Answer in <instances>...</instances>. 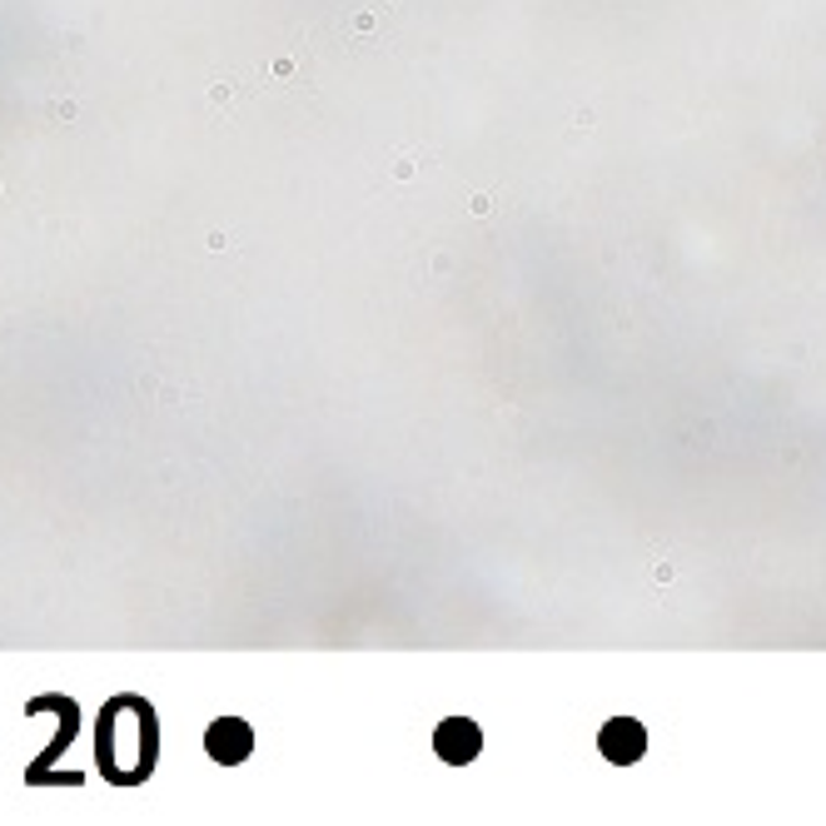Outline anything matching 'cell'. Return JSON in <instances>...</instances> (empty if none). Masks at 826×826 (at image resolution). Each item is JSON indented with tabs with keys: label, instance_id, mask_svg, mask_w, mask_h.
Wrapping results in <instances>:
<instances>
[{
	"label": "cell",
	"instance_id": "cell-1",
	"mask_svg": "<svg viewBox=\"0 0 826 826\" xmlns=\"http://www.w3.org/2000/svg\"><path fill=\"white\" fill-rule=\"evenodd\" d=\"M95 757L105 782L115 787H140L155 772V757H160V722L155 708L140 698H115L105 702L95 727Z\"/></svg>",
	"mask_w": 826,
	"mask_h": 826
},
{
	"label": "cell",
	"instance_id": "cell-2",
	"mask_svg": "<svg viewBox=\"0 0 826 826\" xmlns=\"http://www.w3.org/2000/svg\"><path fill=\"white\" fill-rule=\"evenodd\" d=\"M204 751H210V762H219V767L249 762V751H254V727L239 722V717L210 722V732H204Z\"/></svg>",
	"mask_w": 826,
	"mask_h": 826
},
{
	"label": "cell",
	"instance_id": "cell-3",
	"mask_svg": "<svg viewBox=\"0 0 826 826\" xmlns=\"http://www.w3.org/2000/svg\"><path fill=\"white\" fill-rule=\"evenodd\" d=\"M76 732H80V708L70 698H60V722H55V737H50V747L41 751V762L25 772V782H35V787H55V782H60L55 762H60V751L76 742Z\"/></svg>",
	"mask_w": 826,
	"mask_h": 826
},
{
	"label": "cell",
	"instance_id": "cell-4",
	"mask_svg": "<svg viewBox=\"0 0 826 826\" xmlns=\"http://www.w3.org/2000/svg\"><path fill=\"white\" fill-rule=\"evenodd\" d=\"M433 751H439L443 762H453V767L478 762V751H484V732H478V722H468V717H449V722H439V732H433Z\"/></svg>",
	"mask_w": 826,
	"mask_h": 826
},
{
	"label": "cell",
	"instance_id": "cell-5",
	"mask_svg": "<svg viewBox=\"0 0 826 826\" xmlns=\"http://www.w3.org/2000/svg\"><path fill=\"white\" fill-rule=\"evenodd\" d=\"M598 747H602L608 762L633 767V762H643V751H647V727L643 722H633V717H618V722H608V727L598 732Z\"/></svg>",
	"mask_w": 826,
	"mask_h": 826
}]
</instances>
